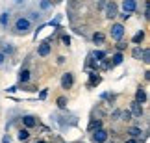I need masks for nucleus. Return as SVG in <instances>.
Instances as JSON below:
<instances>
[{"label": "nucleus", "mask_w": 150, "mask_h": 143, "mask_svg": "<svg viewBox=\"0 0 150 143\" xmlns=\"http://www.w3.org/2000/svg\"><path fill=\"white\" fill-rule=\"evenodd\" d=\"M111 143H113V141H111Z\"/></svg>", "instance_id": "nucleus-38"}, {"label": "nucleus", "mask_w": 150, "mask_h": 143, "mask_svg": "<svg viewBox=\"0 0 150 143\" xmlns=\"http://www.w3.org/2000/svg\"><path fill=\"white\" fill-rule=\"evenodd\" d=\"M57 106H59V108L67 106V99H65V97H59V99H57Z\"/></svg>", "instance_id": "nucleus-25"}, {"label": "nucleus", "mask_w": 150, "mask_h": 143, "mask_svg": "<svg viewBox=\"0 0 150 143\" xmlns=\"http://www.w3.org/2000/svg\"><path fill=\"white\" fill-rule=\"evenodd\" d=\"M35 143H47V141H35Z\"/></svg>", "instance_id": "nucleus-36"}, {"label": "nucleus", "mask_w": 150, "mask_h": 143, "mask_svg": "<svg viewBox=\"0 0 150 143\" xmlns=\"http://www.w3.org/2000/svg\"><path fill=\"white\" fill-rule=\"evenodd\" d=\"M28 80H30V71H28V69H22V71L19 73V82H21V84H26Z\"/></svg>", "instance_id": "nucleus-13"}, {"label": "nucleus", "mask_w": 150, "mask_h": 143, "mask_svg": "<svg viewBox=\"0 0 150 143\" xmlns=\"http://www.w3.org/2000/svg\"><path fill=\"white\" fill-rule=\"evenodd\" d=\"M8 24H9V11H4V13L0 15V26L6 28Z\"/></svg>", "instance_id": "nucleus-16"}, {"label": "nucleus", "mask_w": 150, "mask_h": 143, "mask_svg": "<svg viewBox=\"0 0 150 143\" xmlns=\"http://www.w3.org/2000/svg\"><path fill=\"white\" fill-rule=\"evenodd\" d=\"M141 58H143V63H148V61H150V50L148 48H143Z\"/></svg>", "instance_id": "nucleus-23"}, {"label": "nucleus", "mask_w": 150, "mask_h": 143, "mask_svg": "<svg viewBox=\"0 0 150 143\" xmlns=\"http://www.w3.org/2000/svg\"><path fill=\"white\" fill-rule=\"evenodd\" d=\"M50 50H52V47L48 45V41H43V43L37 47V56H41V58H47V56L50 54Z\"/></svg>", "instance_id": "nucleus-6"}, {"label": "nucleus", "mask_w": 150, "mask_h": 143, "mask_svg": "<svg viewBox=\"0 0 150 143\" xmlns=\"http://www.w3.org/2000/svg\"><path fill=\"white\" fill-rule=\"evenodd\" d=\"M47 95H48V91H47V89H43V91H41V95H39V99H41V100H43V99H47Z\"/></svg>", "instance_id": "nucleus-31"}, {"label": "nucleus", "mask_w": 150, "mask_h": 143, "mask_svg": "<svg viewBox=\"0 0 150 143\" xmlns=\"http://www.w3.org/2000/svg\"><path fill=\"white\" fill-rule=\"evenodd\" d=\"M102 82V78L98 76V74H96L95 71L93 73H89V84H87V88H93V85H98Z\"/></svg>", "instance_id": "nucleus-11"}, {"label": "nucleus", "mask_w": 150, "mask_h": 143, "mask_svg": "<svg viewBox=\"0 0 150 143\" xmlns=\"http://www.w3.org/2000/svg\"><path fill=\"white\" fill-rule=\"evenodd\" d=\"M91 58H95L96 61H104L106 60V52H104V50H95V52L91 54Z\"/></svg>", "instance_id": "nucleus-17"}, {"label": "nucleus", "mask_w": 150, "mask_h": 143, "mask_svg": "<svg viewBox=\"0 0 150 143\" xmlns=\"http://www.w3.org/2000/svg\"><path fill=\"white\" fill-rule=\"evenodd\" d=\"M2 50H4L2 54H11V52H13V47H11V45H4Z\"/></svg>", "instance_id": "nucleus-26"}, {"label": "nucleus", "mask_w": 150, "mask_h": 143, "mask_svg": "<svg viewBox=\"0 0 150 143\" xmlns=\"http://www.w3.org/2000/svg\"><path fill=\"white\" fill-rule=\"evenodd\" d=\"M124 48H126V43H119V45H117V50H119V52H122Z\"/></svg>", "instance_id": "nucleus-30"}, {"label": "nucleus", "mask_w": 150, "mask_h": 143, "mask_svg": "<svg viewBox=\"0 0 150 143\" xmlns=\"http://www.w3.org/2000/svg\"><path fill=\"white\" fill-rule=\"evenodd\" d=\"M128 17H130V13H122V15H120V19H122V21H126Z\"/></svg>", "instance_id": "nucleus-34"}, {"label": "nucleus", "mask_w": 150, "mask_h": 143, "mask_svg": "<svg viewBox=\"0 0 150 143\" xmlns=\"http://www.w3.org/2000/svg\"><path fill=\"white\" fill-rule=\"evenodd\" d=\"M104 39H106V37H104L102 32H95V33H93V41H95V43H104Z\"/></svg>", "instance_id": "nucleus-21"}, {"label": "nucleus", "mask_w": 150, "mask_h": 143, "mask_svg": "<svg viewBox=\"0 0 150 143\" xmlns=\"http://www.w3.org/2000/svg\"><path fill=\"white\" fill-rule=\"evenodd\" d=\"M106 17L108 19H115V17H117V4L113 2H108V6H106Z\"/></svg>", "instance_id": "nucleus-7"}, {"label": "nucleus", "mask_w": 150, "mask_h": 143, "mask_svg": "<svg viewBox=\"0 0 150 143\" xmlns=\"http://www.w3.org/2000/svg\"><path fill=\"white\" fill-rule=\"evenodd\" d=\"M61 43L65 45V47H69V45H71V37H69L67 33H63V36H61Z\"/></svg>", "instance_id": "nucleus-24"}, {"label": "nucleus", "mask_w": 150, "mask_h": 143, "mask_svg": "<svg viewBox=\"0 0 150 143\" xmlns=\"http://www.w3.org/2000/svg\"><path fill=\"white\" fill-rule=\"evenodd\" d=\"M89 132H93V130H98V128H102V121H96V119H91L89 121Z\"/></svg>", "instance_id": "nucleus-15"}, {"label": "nucleus", "mask_w": 150, "mask_h": 143, "mask_svg": "<svg viewBox=\"0 0 150 143\" xmlns=\"http://www.w3.org/2000/svg\"><path fill=\"white\" fill-rule=\"evenodd\" d=\"M17 138H19L21 141H26L28 138H30V128H21L19 134H17Z\"/></svg>", "instance_id": "nucleus-14"}, {"label": "nucleus", "mask_w": 150, "mask_h": 143, "mask_svg": "<svg viewBox=\"0 0 150 143\" xmlns=\"http://www.w3.org/2000/svg\"><path fill=\"white\" fill-rule=\"evenodd\" d=\"M41 8L43 9H48L50 8V2H48V0H43V2H41Z\"/></svg>", "instance_id": "nucleus-28"}, {"label": "nucleus", "mask_w": 150, "mask_h": 143, "mask_svg": "<svg viewBox=\"0 0 150 143\" xmlns=\"http://www.w3.org/2000/svg\"><path fill=\"white\" fill-rule=\"evenodd\" d=\"M135 102H139V104H145L146 102V91L143 88H139L135 91Z\"/></svg>", "instance_id": "nucleus-10"}, {"label": "nucleus", "mask_w": 150, "mask_h": 143, "mask_svg": "<svg viewBox=\"0 0 150 143\" xmlns=\"http://www.w3.org/2000/svg\"><path fill=\"white\" fill-rule=\"evenodd\" d=\"M32 30V21L28 19V17H19V19L15 21V24H13V32L15 33H22V36H24V33H28Z\"/></svg>", "instance_id": "nucleus-1"}, {"label": "nucleus", "mask_w": 150, "mask_h": 143, "mask_svg": "<svg viewBox=\"0 0 150 143\" xmlns=\"http://www.w3.org/2000/svg\"><path fill=\"white\" fill-rule=\"evenodd\" d=\"M141 54H143V48H141V45H139V47H135L134 50H132V56H134L135 60H141Z\"/></svg>", "instance_id": "nucleus-22"}, {"label": "nucleus", "mask_w": 150, "mask_h": 143, "mask_svg": "<svg viewBox=\"0 0 150 143\" xmlns=\"http://www.w3.org/2000/svg\"><path fill=\"white\" fill-rule=\"evenodd\" d=\"M4 60H6V56H4L2 52H0V65H2V63H4Z\"/></svg>", "instance_id": "nucleus-35"}, {"label": "nucleus", "mask_w": 150, "mask_h": 143, "mask_svg": "<svg viewBox=\"0 0 150 143\" xmlns=\"http://www.w3.org/2000/svg\"><path fill=\"white\" fill-rule=\"evenodd\" d=\"M148 6H150V4H148V0H146V4H145V19H146V21H148V17H150V15H148Z\"/></svg>", "instance_id": "nucleus-29"}, {"label": "nucleus", "mask_w": 150, "mask_h": 143, "mask_svg": "<svg viewBox=\"0 0 150 143\" xmlns=\"http://www.w3.org/2000/svg\"><path fill=\"white\" fill-rule=\"evenodd\" d=\"M8 91H9V93H15V91H17V85H11V88H9Z\"/></svg>", "instance_id": "nucleus-33"}, {"label": "nucleus", "mask_w": 150, "mask_h": 143, "mask_svg": "<svg viewBox=\"0 0 150 143\" xmlns=\"http://www.w3.org/2000/svg\"><path fill=\"white\" fill-rule=\"evenodd\" d=\"M111 39H115V41H120L124 36V26L120 24V22H115V24H111Z\"/></svg>", "instance_id": "nucleus-2"}, {"label": "nucleus", "mask_w": 150, "mask_h": 143, "mask_svg": "<svg viewBox=\"0 0 150 143\" xmlns=\"http://www.w3.org/2000/svg\"><path fill=\"white\" fill-rule=\"evenodd\" d=\"M93 141H95V143H106V141H108V132H106L104 128L93 130Z\"/></svg>", "instance_id": "nucleus-3"}, {"label": "nucleus", "mask_w": 150, "mask_h": 143, "mask_svg": "<svg viewBox=\"0 0 150 143\" xmlns=\"http://www.w3.org/2000/svg\"><path fill=\"white\" fill-rule=\"evenodd\" d=\"M143 41H145V32H143V30H141V32H137L135 36L132 37V43H134V45H141Z\"/></svg>", "instance_id": "nucleus-12"}, {"label": "nucleus", "mask_w": 150, "mask_h": 143, "mask_svg": "<svg viewBox=\"0 0 150 143\" xmlns=\"http://www.w3.org/2000/svg\"><path fill=\"white\" fill-rule=\"evenodd\" d=\"M4 143H9V141H8V139H6V141H4Z\"/></svg>", "instance_id": "nucleus-37"}, {"label": "nucleus", "mask_w": 150, "mask_h": 143, "mask_svg": "<svg viewBox=\"0 0 150 143\" xmlns=\"http://www.w3.org/2000/svg\"><path fill=\"white\" fill-rule=\"evenodd\" d=\"M122 9H124V13H134V11L137 9V2H135V0H124V2H122Z\"/></svg>", "instance_id": "nucleus-8"}, {"label": "nucleus", "mask_w": 150, "mask_h": 143, "mask_svg": "<svg viewBox=\"0 0 150 143\" xmlns=\"http://www.w3.org/2000/svg\"><path fill=\"white\" fill-rule=\"evenodd\" d=\"M132 115H134V117H137V119H141V115H143V106L139 104V102H132Z\"/></svg>", "instance_id": "nucleus-9"}, {"label": "nucleus", "mask_w": 150, "mask_h": 143, "mask_svg": "<svg viewBox=\"0 0 150 143\" xmlns=\"http://www.w3.org/2000/svg\"><path fill=\"white\" fill-rule=\"evenodd\" d=\"M74 85V76H72V73H65L61 76V88L63 89H71Z\"/></svg>", "instance_id": "nucleus-4"}, {"label": "nucleus", "mask_w": 150, "mask_h": 143, "mask_svg": "<svg viewBox=\"0 0 150 143\" xmlns=\"http://www.w3.org/2000/svg\"><path fill=\"white\" fill-rule=\"evenodd\" d=\"M124 143H139V141H137V139H135V138H130V139H126V141H124Z\"/></svg>", "instance_id": "nucleus-32"}, {"label": "nucleus", "mask_w": 150, "mask_h": 143, "mask_svg": "<svg viewBox=\"0 0 150 143\" xmlns=\"http://www.w3.org/2000/svg\"><path fill=\"white\" fill-rule=\"evenodd\" d=\"M128 134L132 136V138H135V139H137V138H139V136L143 134V130H141L139 127H132V128H128Z\"/></svg>", "instance_id": "nucleus-18"}, {"label": "nucleus", "mask_w": 150, "mask_h": 143, "mask_svg": "<svg viewBox=\"0 0 150 143\" xmlns=\"http://www.w3.org/2000/svg\"><path fill=\"white\" fill-rule=\"evenodd\" d=\"M119 117H120V112H119V110H115V112L111 113V121H119Z\"/></svg>", "instance_id": "nucleus-27"}, {"label": "nucleus", "mask_w": 150, "mask_h": 143, "mask_svg": "<svg viewBox=\"0 0 150 143\" xmlns=\"http://www.w3.org/2000/svg\"><path fill=\"white\" fill-rule=\"evenodd\" d=\"M120 117H122V121H124V123H130V121H132V112H130V110L120 112Z\"/></svg>", "instance_id": "nucleus-20"}, {"label": "nucleus", "mask_w": 150, "mask_h": 143, "mask_svg": "<svg viewBox=\"0 0 150 143\" xmlns=\"http://www.w3.org/2000/svg\"><path fill=\"white\" fill-rule=\"evenodd\" d=\"M21 121H22V125H24V128H33V127L39 125V119L35 115H24Z\"/></svg>", "instance_id": "nucleus-5"}, {"label": "nucleus", "mask_w": 150, "mask_h": 143, "mask_svg": "<svg viewBox=\"0 0 150 143\" xmlns=\"http://www.w3.org/2000/svg\"><path fill=\"white\" fill-rule=\"evenodd\" d=\"M122 52H117V54H115L113 56V61H111V67H115V65H120V63H122Z\"/></svg>", "instance_id": "nucleus-19"}]
</instances>
